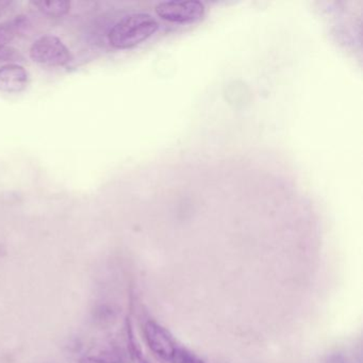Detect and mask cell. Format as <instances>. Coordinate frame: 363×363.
I'll return each instance as SVG.
<instances>
[{"label": "cell", "instance_id": "6da1fadb", "mask_svg": "<svg viewBox=\"0 0 363 363\" xmlns=\"http://www.w3.org/2000/svg\"><path fill=\"white\" fill-rule=\"evenodd\" d=\"M158 29V22L150 14H129L112 26L108 33V42L116 50H130L147 41Z\"/></svg>", "mask_w": 363, "mask_h": 363}, {"label": "cell", "instance_id": "7a4b0ae2", "mask_svg": "<svg viewBox=\"0 0 363 363\" xmlns=\"http://www.w3.org/2000/svg\"><path fill=\"white\" fill-rule=\"evenodd\" d=\"M30 58L44 67H63L73 61L67 45L55 35H43L33 42L29 50Z\"/></svg>", "mask_w": 363, "mask_h": 363}, {"label": "cell", "instance_id": "3957f363", "mask_svg": "<svg viewBox=\"0 0 363 363\" xmlns=\"http://www.w3.org/2000/svg\"><path fill=\"white\" fill-rule=\"evenodd\" d=\"M157 16L162 20L176 24H192L203 20L206 7L199 0L186 1H162L155 8Z\"/></svg>", "mask_w": 363, "mask_h": 363}, {"label": "cell", "instance_id": "277c9868", "mask_svg": "<svg viewBox=\"0 0 363 363\" xmlns=\"http://www.w3.org/2000/svg\"><path fill=\"white\" fill-rule=\"evenodd\" d=\"M144 335L148 346L156 356L169 362L174 361L177 347L167 329L155 320H147L144 326Z\"/></svg>", "mask_w": 363, "mask_h": 363}, {"label": "cell", "instance_id": "5b68a950", "mask_svg": "<svg viewBox=\"0 0 363 363\" xmlns=\"http://www.w3.org/2000/svg\"><path fill=\"white\" fill-rule=\"evenodd\" d=\"M28 84V72L22 65L9 63L0 67V92L21 93Z\"/></svg>", "mask_w": 363, "mask_h": 363}, {"label": "cell", "instance_id": "8992f818", "mask_svg": "<svg viewBox=\"0 0 363 363\" xmlns=\"http://www.w3.org/2000/svg\"><path fill=\"white\" fill-rule=\"evenodd\" d=\"M28 18L25 16H18L14 20L0 24V50L7 48L8 44L13 41L18 33L28 27Z\"/></svg>", "mask_w": 363, "mask_h": 363}, {"label": "cell", "instance_id": "52a82bcc", "mask_svg": "<svg viewBox=\"0 0 363 363\" xmlns=\"http://www.w3.org/2000/svg\"><path fill=\"white\" fill-rule=\"evenodd\" d=\"M31 5L38 8L40 12L50 18H62L71 10V3L67 0H38L31 1Z\"/></svg>", "mask_w": 363, "mask_h": 363}, {"label": "cell", "instance_id": "ba28073f", "mask_svg": "<svg viewBox=\"0 0 363 363\" xmlns=\"http://www.w3.org/2000/svg\"><path fill=\"white\" fill-rule=\"evenodd\" d=\"M174 361H176L177 363H205L196 354L182 347L177 348V350H176Z\"/></svg>", "mask_w": 363, "mask_h": 363}, {"label": "cell", "instance_id": "9c48e42d", "mask_svg": "<svg viewBox=\"0 0 363 363\" xmlns=\"http://www.w3.org/2000/svg\"><path fill=\"white\" fill-rule=\"evenodd\" d=\"M114 311L113 309L107 305L99 306L94 311V320L99 324H106L109 323L113 318Z\"/></svg>", "mask_w": 363, "mask_h": 363}, {"label": "cell", "instance_id": "30bf717a", "mask_svg": "<svg viewBox=\"0 0 363 363\" xmlns=\"http://www.w3.org/2000/svg\"><path fill=\"white\" fill-rule=\"evenodd\" d=\"M16 57V50H10V48H1L0 50V61L10 60Z\"/></svg>", "mask_w": 363, "mask_h": 363}, {"label": "cell", "instance_id": "8fae6325", "mask_svg": "<svg viewBox=\"0 0 363 363\" xmlns=\"http://www.w3.org/2000/svg\"><path fill=\"white\" fill-rule=\"evenodd\" d=\"M79 363H106L101 358H95V357H84L80 359Z\"/></svg>", "mask_w": 363, "mask_h": 363}, {"label": "cell", "instance_id": "7c38bea8", "mask_svg": "<svg viewBox=\"0 0 363 363\" xmlns=\"http://www.w3.org/2000/svg\"><path fill=\"white\" fill-rule=\"evenodd\" d=\"M12 4L13 3L9 1V0H0V13L8 10V8L11 7Z\"/></svg>", "mask_w": 363, "mask_h": 363}]
</instances>
